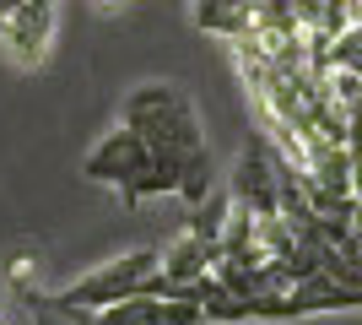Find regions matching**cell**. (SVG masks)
<instances>
[{"instance_id":"obj_8","label":"cell","mask_w":362,"mask_h":325,"mask_svg":"<svg viewBox=\"0 0 362 325\" xmlns=\"http://www.w3.org/2000/svg\"><path fill=\"white\" fill-rule=\"evenodd\" d=\"M195 22L200 33H216V38H243L255 28V0H195Z\"/></svg>"},{"instance_id":"obj_1","label":"cell","mask_w":362,"mask_h":325,"mask_svg":"<svg viewBox=\"0 0 362 325\" xmlns=\"http://www.w3.org/2000/svg\"><path fill=\"white\" fill-rule=\"evenodd\" d=\"M119 120L146 136L151 152L173 157L184 206H200L211 195V147H206L200 114H195V103H189L184 87H173V81H146V87H136V93L124 98Z\"/></svg>"},{"instance_id":"obj_3","label":"cell","mask_w":362,"mask_h":325,"mask_svg":"<svg viewBox=\"0 0 362 325\" xmlns=\"http://www.w3.org/2000/svg\"><path fill=\"white\" fill-rule=\"evenodd\" d=\"M151 163H157V152L146 147V136L119 120V130H108V136L81 157V179H92V185H114L124 195V206H130V201H136V185L146 179Z\"/></svg>"},{"instance_id":"obj_4","label":"cell","mask_w":362,"mask_h":325,"mask_svg":"<svg viewBox=\"0 0 362 325\" xmlns=\"http://www.w3.org/2000/svg\"><path fill=\"white\" fill-rule=\"evenodd\" d=\"M276 179H281V147L271 136H255L233 169V201L249 206L255 217L276 212Z\"/></svg>"},{"instance_id":"obj_2","label":"cell","mask_w":362,"mask_h":325,"mask_svg":"<svg viewBox=\"0 0 362 325\" xmlns=\"http://www.w3.org/2000/svg\"><path fill=\"white\" fill-rule=\"evenodd\" d=\"M163 271V249H130V255H114L98 271L76 277L71 287H60L65 304H81V309H108L130 293H151V282Z\"/></svg>"},{"instance_id":"obj_5","label":"cell","mask_w":362,"mask_h":325,"mask_svg":"<svg viewBox=\"0 0 362 325\" xmlns=\"http://www.w3.org/2000/svg\"><path fill=\"white\" fill-rule=\"evenodd\" d=\"M49 38H54V0H16L0 16V44L11 49L16 65H44Z\"/></svg>"},{"instance_id":"obj_6","label":"cell","mask_w":362,"mask_h":325,"mask_svg":"<svg viewBox=\"0 0 362 325\" xmlns=\"http://www.w3.org/2000/svg\"><path fill=\"white\" fill-rule=\"evenodd\" d=\"M98 325H206V309L189 298H163V293H130L119 304L98 309Z\"/></svg>"},{"instance_id":"obj_9","label":"cell","mask_w":362,"mask_h":325,"mask_svg":"<svg viewBox=\"0 0 362 325\" xmlns=\"http://www.w3.org/2000/svg\"><path fill=\"white\" fill-rule=\"evenodd\" d=\"M11 6H16V0H0V16H6V11H11Z\"/></svg>"},{"instance_id":"obj_7","label":"cell","mask_w":362,"mask_h":325,"mask_svg":"<svg viewBox=\"0 0 362 325\" xmlns=\"http://www.w3.org/2000/svg\"><path fill=\"white\" fill-rule=\"evenodd\" d=\"M11 293L22 298V309H28L33 325H98V309L65 304L60 293H49V287H38V282H28V287H11Z\"/></svg>"}]
</instances>
